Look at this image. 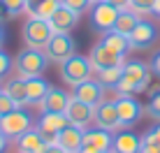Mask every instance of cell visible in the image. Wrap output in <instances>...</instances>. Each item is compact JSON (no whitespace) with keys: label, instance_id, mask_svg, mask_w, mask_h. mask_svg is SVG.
<instances>
[{"label":"cell","instance_id":"cell-32","mask_svg":"<svg viewBox=\"0 0 160 153\" xmlns=\"http://www.w3.org/2000/svg\"><path fill=\"white\" fill-rule=\"evenodd\" d=\"M14 109H19V105H16V102L7 95V93H0V116H5V114L14 111Z\"/></svg>","mask_w":160,"mask_h":153},{"label":"cell","instance_id":"cell-38","mask_svg":"<svg viewBox=\"0 0 160 153\" xmlns=\"http://www.w3.org/2000/svg\"><path fill=\"white\" fill-rule=\"evenodd\" d=\"M44 153H68V151L60 149V146L56 144V146H47V151H44Z\"/></svg>","mask_w":160,"mask_h":153},{"label":"cell","instance_id":"cell-7","mask_svg":"<svg viewBox=\"0 0 160 153\" xmlns=\"http://www.w3.org/2000/svg\"><path fill=\"white\" fill-rule=\"evenodd\" d=\"M88 63H91L93 72H100V70H109V67H123L125 56H118L112 49H107L102 42H98L88 53Z\"/></svg>","mask_w":160,"mask_h":153},{"label":"cell","instance_id":"cell-13","mask_svg":"<svg viewBox=\"0 0 160 153\" xmlns=\"http://www.w3.org/2000/svg\"><path fill=\"white\" fill-rule=\"evenodd\" d=\"M158 37V30L156 26L151 23V21L146 19H139V23L135 26V30L128 35L130 40V49H137V51H144V49H151L153 42H156Z\"/></svg>","mask_w":160,"mask_h":153},{"label":"cell","instance_id":"cell-5","mask_svg":"<svg viewBox=\"0 0 160 153\" xmlns=\"http://www.w3.org/2000/svg\"><path fill=\"white\" fill-rule=\"evenodd\" d=\"M32 128V116L23 109H14V111L0 116V135H5L7 139H19L23 132H28Z\"/></svg>","mask_w":160,"mask_h":153},{"label":"cell","instance_id":"cell-26","mask_svg":"<svg viewBox=\"0 0 160 153\" xmlns=\"http://www.w3.org/2000/svg\"><path fill=\"white\" fill-rule=\"evenodd\" d=\"M121 76H123V67H109V70H100V72H95V79L100 81L107 91H114L118 86Z\"/></svg>","mask_w":160,"mask_h":153},{"label":"cell","instance_id":"cell-29","mask_svg":"<svg viewBox=\"0 0 160 153\" xmlns=\"http://www.w3.org/2000/svg\"><path fill=\"white\" fill-rule=\"evenodd\" d=\"M153 5H156V0H130V9L142 19L153 14Z\"/></svg>","mask_w":160,"mask_h":153},{"label":"cell","instance_id":"cell-23","mask_svg":"<svg viewBox=\"0 0 160 153\" xmlns=\"http://www.w3.org/2000/svg\"><path fill=\"white\" fill-rule=\"evenodd\" d=\"M70 125V118L58 111H42L40 121H37V130H47V132H60L63 128Z\"/></svg>","mask_w":160,"mask_h":153},{"label":"cell","instance_id":"cell-28","mask_svg":"<svg viewBox=\"0 0 160 153\" xmlns=\"http://www.w3.org/2000/svg\"><path fill=\"white\" fill-rule=\"evenodd\" d=\"M60 5H65L68 9H72V12L79 14V16L88 14V12H91V7H93L91 0H60Z\"/></svg>","mask_w":160,"mask_h":153},{"label":"cell","instance_id":"cell-1","mask_svg":"<svg viewBox=\"0 0 160 153\" xmlns=\"http://www.w3.org/2000/svg\"><path fill=\"white\" fill-rule=\"evenodd\" d=\"M153 72L151 65L142 63V61H128L123 65V76H121L118 86L114 88V93L118 95H137V93H144L151 86Z\"/></svg>","mask_w":160,"mask_h":153},{"label":"cell","instance_id":"cell-30","mask_svg":"<svg viewBox=\"0 0 160 153\" xmlns=\"http://www.w3.org/2000/svg\"><path fill=\"white\" fill-rule=\"evenodd\" d=\"M146 114L153 121H160V88L151 91V100H148V105H146Z\"/></svg>","mask_w":160,"mask_h":153},{"label":"cell","instance_id":"cell-19","mask_svg":"<svg viewBox=\"0 0 160 153\" xmlns=\"http://www.w3.org/2000/svg\"><path fill=\"white\" fill-rule=\"evenodd\" d=\"M16 151H19V153H44V151H47V144H44L40 130L30 128L28 132L21 135V137L16 139Z\"/></svg>","mask_w":160,"mask_h":153},{"label":"cell","instance_id":"cell-2","mask_svg":"<svg viewBox=\"0 0 160 153\" xmlns=\"http://www.w3.org/2000/svg\"><path fill=\"white\" fill-rule=\"evenodd\" d=\"M21 35H23V44L28 49L44 51L56 32H53V28L49 26L47 19H26L23 28H21Z\"/></svg>","mask_w":160,"mask_h":153},{"label":"cell","instance_id":"cell-21","mask_svg":"<svg viewBox=\"0 0 160 153\" xmlns=\"http://www.w3.org/2000/svg\"><path fill=\"white\" fill-rule=\"evenodd\" d=\"M60 7V0H26L28 19H51V14Z\"/></svg>","mask_w":160,"mask_h":153},{"label":"cell","instance_id":"cell-24","mask_svg":"<svg viewBox=\"0 0 160 153\" xmlns=\"http://www.w3.org/2000/svg\"><path fill=\"white\" fill-rule=\"evenodd\" d=\"M102 44L107 49H112L114 53H118V56H125V53L130 51V40L125 35H121L116 30H109V32H102Z\"/></svg>","mask_w":160,"mask_h":153},{"label":"cell","instance_id":"cell-39","mask_svg":"<svg viewBox=\"0 0 160 153\" xmlns=\"http://www.w3.org/2000/svg\"><path fill=\"white\" fill-rule=\"evenodd\" d=\"M7 137H5V135H0V153H5V151H7Z\"/></svg>","mask_w":160,"mask_h":153},{"label":"cell","instance_id":"cell-42","mask_svg":"<svg viewBox=\"0 0 160 153\" xmlns=\"http://www.w3.org/2000/svg\"><path fill=\"white\" fill-rule=\"evenodd\" d=\"M91 2H93V5H95V2H104V0H91Z\"/></svg>","mask_w":160,"mask_h":153},{"label":"cell","instance_id":"cell-6","mask_svg":"<svg viewBox=\"0 0 160 153\" xmlns=\"http://www.w3.org/2000/svg\"><path fill=\"white\" fill-rule=\"evenodd\" d=\"M93 123H95V128L109 130V132H118V130H123V128H121V121H118L116 100L104 97L100 105H95V111H93Z\"/></svg>","mask_w":160,"mask_h":153},{"label":"cell","instance_id":"cell-20","mask_svg":"<svg viewBox=\"0 0 160 153\" xmlns=\"http://www.w3.org/2000/svg\"><path fill=\"white\" fill-rule=\"evenodd\" d=\"M81 144H84V130L74 128V125H68L58 132V146L65 149L68 153H79Z\"/></svg>","mask_w":160,"mask_h":153},{"label":"cell","instance_id":"cell-40","mask_svg":"<svg viewBox=\"0 0 160 153\" xmlns=\"http://www.w3.org/2000/svg\"><path fill=\"white\" fill-rule=\"evenodd\" d=\"M153 14L160 16V0H156V5H153Z\"/></svg>","mask_w":160,"mask_h":153},{"label":"cell","instance_id":"cell-22","mask_svg":"<svg viewBox=\"0 0 160 153\" xmlns=\"http://www.w3.org/2000/svg\"><path fill=\"white\" fill-rule=\"evenodd\" d=\"M26 91H28V105L40 107L44 95L51 91V84H49L44 76H28V79H26Z\"/></svg>","mask_w":160,"mask_h":153},{"label":"cell","instance_id":"cell-34","mask_svg":"<svg viewBox=\"0 0 160 153\" xmlns=\"http://www.w3.org/2000/svg\"><path fill=\"white\" fill-rule=\"evenodd\" d=\"M40 135H42V139H44V144H47V146H56V144H58V132H47V130H40Z\"/></svg>","mask_w":160,"mask_h":153},{"label":"cell","instance_id":"cell-14","mask_svg":"<svg viewBox=\"0 0 160 153\" xmlns=\"http://www.w3.org/2000/svg\"><path fill=\"white\" fill-rule=\"evenodd\" d=\"M93 111H95V107L86 105V102L77 100V97H70V105L65 109V116L70 118V125H74V128H81V130H88L93 123Z\"/></svg>","mask_w":160,"mask_h":153},{"label":"cell","instance_id":"cell-15","mask_svg":"<svg viewBox=\"0 0 160 153\" xmlns=\"http://www.w3.org/2000/svg\"><path fill=\"white\" fill-rule=\"evenodd\" d=\"M79 19H81L79 14H74L72 9H68L65 5H60L56 12L51 14V19H49V26L53 28V32H56V35H70V32L77 28Z\"/></svg>","mask_w":160,"mask_h":153},{"label":"cell","instance_id":"cell-44","mask_svg":"<svg viewBox=\"0 0 160 153\" xmlns=\"http://www.w3.org/2000/svg\"><path fill=\"white\" fill-rule=\"evenodd\" d=\"M0 93H2V86H0Z\"/></svg>","mask_w":160,"mask_h":153},{"label":"cell","instance_id":"cell-9","mask_svg":"<svg viewBox=\"0 0 160 153\" xmlns=\"http://www.w3.org/2000/svg\"><path fill=\"white\" fill-rule=\"evenodd\" d=\"M118 14H121V9H116L114 5H109L107 0H104V2H95L91 7V23H93L95 30L109 32V30H114V26H116Z\"/></svg>","mask_w":160,"mask_h":153},{"label":"cell","instance_id":"cell-41","mask_svg":"<svg viewBox=\"0 0 160 153\" xmlns=\"http://www.w3.org/2000/svg\"><path fill=\"white\" fill-rule=\"evenodd\" d=\"M2 44H5V30H2V26H0V49H2Z\"/></svg>","mask_w":160,"mask_h":153},{"label":"cell","instance_id":"cell-4","mask_svg":"<svg viewBox=\"0 0 160 153\" xmlns=\"http://www.w3.org/2000/svg\"><path fill=\"white\" fill-rule=\"evenodd\" d=\"M16 72L21 76H42V72L49 67V58L47 53L40 51V49H28L26 47L23 51L16 56Z\"/></svg>","mask_w":160,"mask_h":153},{"label":"cell","instance_id":"cell-3","mask_svg":"<svg viewBox=\"0 0 160 153\" xmlns=\"http://www.w3.org/2000/svg\"><path fill=\"white\" fill-rule=\"evenodd\" d=\"M58 65H60V79L68 86H72V88L93 76V67H91V63H88V56L74 53V56L65 58V61L58 63Z\"/></svg>","mask_w":160,"mask_h":153},{"label":"cell","instance_id":"cell-10","mask_svg":"<svg viewBox=\"0 0 160 153\" xmlns=\"http://www.w3.org/2000/svg\"><path fill=\"white\" fill-rule=\"evenodd\" d=\"M116 109H118V121L121 128H132L142 116H144V107L139 105V100H135L132 95H118L116 93Z\"/></svg>","mask_w":160,"mask_h":153},{"label":"cell","instance_id":"cell-35","mask_svg":"<svg viewBox=\"0 0 160 153\" xmlns=\"http://www.w3.org/2000/svg\"><path fill=\"white\" fill-rule=\"evenodd\" d=\"M109 5H114L116 9H121V12H125V9H130V0H107Z\"/></svg>","mask_w":160,"mask_h":153},{"label":"cell","instance_id":"cell-17","mask_svg":"<svg viewBox=\"0 0 160 153\" xmlns=\"http://www.w3.org/2000/svg\"><path fill=\"white\" fill-rule=\"evenodd\" d=\"M70 93H65V91H60V88H53L51 86V91L44 95V100L40 102V114L42 111H58V114H65V109H68L70 105Z\"/></svg>","mask_w":160,"mask_h":153},{"label":"cell","instance_id":"cell-11","mask_svg":"<svg viewBox=\"0 0 160 153\" xmlns=\"http://www.w3.org/2000/svg\"><path fill=\"white\" fill-rule=\"evenodd\" d=\"M44 53H47L49 63H63L65 58L77 53V42L70 35H53L51 42L44 49Z\"/></svg>","mask_w":160,"mask_h":153},{"label":"cell","instance_id":"cell-8","mask_svg":"<svg viewBox=\"0 0 160 153\" xmlns=\"http://www.w3.org/2000/svg\"><path fill=\"white\" fill-rule=\"evenodd\" d=\"M112 144H114V132L102 128H88L84 130L81 153H104V151H112Z\"/></svg>","mask_w":160,"mask_h":153},{"label":"cell","instance_id":"cell-37","mask_svg":"<svg viewBox=\"0 0 160 153\" xmlns=\"http://www.w3.org/2000/svg\"><path fill=\"white\" fill-rule=\"evenodd\" d=\"M148 137H151V139L160 146V123L156 125V128H151V130H148Z\"/></svg>","mask_w":160,"mask_h":153},{"label":"cell","instance_id":"cell-45","mask_svg":"<svg viewBox=\"0 0 160 153\" xmlns=\"http://www.w3.org/2000/svg\"><path fill=\"white\" fill-rule=\"evenodd\" d=\"M79 153H81V151H79Z\"/></svg>","mask_w":160,"mask_h":153},{"label":"cell","instance_id":"cell-36","mask_svg":"<svg viewBox=\"0 0 160 153\" xmlns=\"http://www.w3.org/2000/svg\"><path fill=\"white\" fill-rule=\"evenodd\" d=\"M151 72L160 79V53H156V56H153V61H151Z\"/></svg>","mask_w":160,"mask_h":153},{"label":"cell","instance_id":"cell-12","mask_svg":"<svg viewBox=\"0 0 160 153\" xmlns=\"http://www.w3.org/2000/svg\"><path fill=\"white\" fill-rule=\"evenodd\" d=\"M104 95H107V88H104L98 79H93V76H91V79H86V81H81L79 86H74V88H72V97L86 102V105H91V107L100 105V102L104 100Z\"/></svg>","mask_w":160,"mask_h":153},{"label":"cell","instance_id":"cell-31","mask_svg":"<svg viewBox=\"0 0 160 153\" xmlns=\"http://www.w3.org/2000/svg\"><path fill=\"white\" fill-rule=\"evenodd\" d=\"M14 67V61L9 58V53H5V49H0V79H5Z\"/></svg>","mask_w":160,"mask_h":153},{"label":"cell","instance_id":"cell-25","mask_svg":"<svg viewBox=\"0 0 160 153\" xmlns=\"http://www.w3.org/2000/svg\"><path fill=\"white\" fill-rule=\"evenodd\" d=\"M139 19H142V16H137L135 12H132V9H125V12H121V14H118V19H116V26H114V30L128 37L130 32L135 30V26L139 23Z\"/></svg>","mask_w":160,"mask_h":153},{"label":"cell","instance_id":"cell-43","mask_svg":"<svg viewBox=\"0 0 160 153\" xmlns=\"http://www.w3.org/2000/svg\"><path fill=\"white\" fill-rule=\"evenodd\" d=\"M104 153H114V151H104Z\"/></svg>","mask_w":160,"mask_h":153},{"label":"cell","instance_id":"cell-18","mask_svg":"<svg viewBox=\"0 0 160 153\" xmlns=\"http://www.w3.org/2000/svg\"><path fill=\"white\" fill-rule=\"evenodd\" d=\"M139 144H142V137H137L132 130L123 128L114 135L112 151L114 153H139Z\"/></svg>","mask_w":160,"mask_h":153},{"label":"cell","instance_id":"cell-16","mask_svg":"<svg viewBox=\"0 0 160 153\" xmlns=\"http://www.w3.org/2000/svg\"><path fill=\"white\" fill-rule=\"evenodd\" d=\"M2 93H7L9 97L16 102L19 107H26L28 105V91H26V76H21L19 72L7 76L2 84Z\"/></svg>","mask_w":160,"mask_h":153},{"label":"cell","instance_id":"cell-27","mask_svg":"<svg viewBox=\"0 0 160 153\" xmlns=\"http://www.w3.org/2000/svg\"><path fill=\"white\" fill-rule=\"evenodd\" d=\"M0 7L7 14V19H14L26 12V0H0Z\"/></svg>","mask_w":160,"mask_h":153},{"label":"cell","instance_id":"cell-33","mask_svg":"<svg viewBox=\"0 0 160 153\" xmlns=\"http://www.w3.org/2000/svg\"><path fill=\"white\" fill-rule=\"evenodd\" d=\"M139 153H160V146L153 141L151 137L146 135H142V144H139Z\"/></svg>","mask_w":160,"mask_h":153}]
</instances>
